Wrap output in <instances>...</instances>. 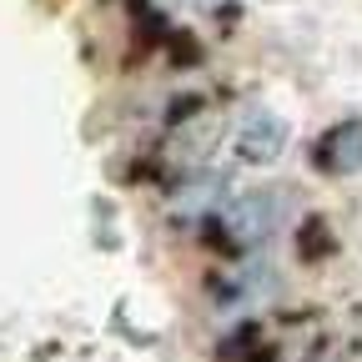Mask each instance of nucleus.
Masks as SVG:
<instances>
[{
	"instance_id": "20e7f679",
	"label": "nucleus",
	"mask_w": 362,
	"mask_h": 362,
	"mask_svg": "<svg viewBox=\"0 0 362 362\" xmlns=\"http://www.w3.org/2000/svg\"><path fill=\"white\" fill-rule=\"evenodd\" d=\"M282 146H287V126L272 116V111H252V116H242V126H237V156H242L247 166L277 161Z\"/></svg>"
},
{
	"instance_id": "f03ea898",
	"label": "nucleus",
	"mask_w": 362,
	"mask_h": 362,
	"mask_svg": "<svg viewBox=\"0 0 362 362\" xmlns=\"http://www.w3.org/2000/svg\"><path fill=\"white\" fill-rule=\"evenodd\" d=\"M287 197L277 192V187H267V192H247L232 211H226V226H232V237L237 242H262V237H272L282 226V216H287Z\"/></svg>"
},
{
	"instance_id": "f257e3e1",
	"label": "nucleus",
	"mask_w": 362,
	"mask_h": 362,
	"mask_svg": "<svg viewBox=\"0 0 362 362\" xmlns=\"http://www.w3.org/2000/svg\"><path fill=\"white\" fill-rule=\"evenodd\" d=\"M0 362H116L111 347L61 317H16L0 327Z\"/></svg>"
},
{
	"instance_id": "7ed1b4c3",
	"label": "nucleus",
	"mask_w": 362,
	"mask_h": 362,
	"mask_svg": "<svg viewBox=\"0 0 362 362\" xmlns=\"http://www.w3.org/2000/svg\"><path fill=\"white\" fill-rule=\"evenodd\" d=\"M312 166L322 176H352L362 171V116H347L337 126H327L312 146Z\"/></svg>"
}]
</instances>
